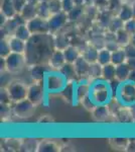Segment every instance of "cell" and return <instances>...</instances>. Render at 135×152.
<instances>
[{
    "instance_id": "obj_1",
    "label": "cell",
    "mask_w": 135,
    "mask_h": 152,
    "mask_svg": "<svg viewBox=\"0 0 135 152\" xmlns=\"http://www.w3.org/2000/svg\"><path fill=\"white\" fill-rule=\"evenodd\" d=\"M43 87L48 92H62L63 89L68 84L69 80L64 76L60 70H56L55 72H51V70L46 73L45 77L43 80Z\"/></svg>"
},
{
    "instance_id": "obj_2",
    "label": "cell",
    "mask_w": 135,
    "mask_h": 152,
    "mask_svg": "<svg viewBox=\"0 0 135 152\" xmlns=\"http://www.w3.org/2000/svg\"><path fill=\"white\" fill-rule=\"evenodd\" d=\"M36 104L28 99L16 102L12 104V114L20 119L30 118L35 112Z\"/></svg>"
},
{
    "instance_id": "obj_3",
    "label": "cell",
    "mask_w": 135,
    "mask_h": 152,
    "mask_svg": "<svg viewBox=\"0 0 135 152\" xmlns=\"http://www.w3.org/2000/svg\"><path fill=\"white\" fill-rule=\"evenodd\" d=\"M10 94L12 102H16L24 99H27L28 94V86H26L23 82L13 80L8 86L6 87Z\"/></svg>"
},
{
    "instance_id": "obj_4",
    "label": "cell",
    "mask_w": 135,
    "mask_h": 152,
    "mask_svg": "<svg viewBox=\"0 0 135 152\" xmlns=\"http://www.w3.org/2000/svg\"><path fill=\"white\" fill-rule=\"evenodd\" d=\"M6 70L11 73H17L23 69L25 65V59L23 54L11 52L7 57H5Z\"/></svg>"
},
{
    "instance_id": "obj_5",
    "label": "cell",
    "mask_w": 135,
    "mask_h": 152,
    "mask_svg": "<svg viewBox=\"0 0 135 152\" xmlns=\"http://www.w3.org/2000/svg\"><path fill=\"white\" fill-rule=\"evenodd\" d=\"M26 24H27V28L30 31L31 35H45V34L50 33L48 19L43 18L38 15L26 21Z\"/></svg>"
},
{
    "instance_id": "obj_6",
    "label": "cell",
    "mask_w": 135,
    "mask_h": 152,
    "mask_svg": "<svg viewBox=\"0 0 135 152\" xmlns=\"http://www.w3.org/2000/svg\"><path fill=\"white\" fill-rule=\"evenodd\" d=\"M45 94V89L43 87V84H40V81H35L28 86L27 99H30L35 104H38L43 100Z\"/></svg>"
},
{
    "instance_id": "obj_7",
    "label": "cell",
    "mask_w": 135,
    "mask_h": 152,
    "mask_svg": "<svg viewBox=\"0 0 135 152\" xmlns=\"http://www.w3.org/2000/svg\"><path fill=\"white\" fill-rule=\"evenodd\" d=\"M69 20L68 18V13L64 11H61L58 13L53 14L51 15V18H48V26H50V33H56L61 28H64L67 21Z\"/></svg>"
},
{
    "instance_id": "obj_8",
    "label": "cell",
    "mask_w": 135,
    "mask_h": 152,
    "mask_svg": "<svg viewBox=\"0 0 135 152\" xmlns=\"http://www.w3.org/2000/svg\"><path fill=\"white\" fill-rule=\"evenodd\" d=\"M66 63V58L64 55L63 50H56L53 51L51 54V57L48 59V66L53 70H60L61 68L65 65Z\"/></svg>"
},
{
    "instance_id": "obj_9",
    "label": "cell",
    "mask_w": 135,
    "mask_h": 152,
    "mask_svg": "<svg viewBox=\"0 0 135 152\" xmlns=\"http://www.w3.org/2000/svg\"><path fill=\"white\" fill-rule=\"evenodd\" d=\"M74 65H75L78 76H80V77H88L91 63H89L87 60H86L84 58V56L81 55L80 57L76 60V62L74 63Z\"/></svg>"
},
{
    "instance_id": "obj_10",
    "label": "cell",
    "mask_w": 135,
    "mask_h": 152,
    "mask_svg": "<svg viewBox=\"0 0 135 152\" xmlns=\"http://www.w3.org/2000/svg\"><path fill=\"white\" fill-rule=\"evenodd\" d=\"M51 69L50 66L45 65H34L30 68V77L34 81H43L46 73Z\"/></svg>"
},
{
    "instance_id": "obj_11",
    "label": "cell",
    "mask_w": 135,
    "mask_h": 152,
    "mask_svg": "<svg viewBox=\"0 0 135 152\" xmlns=\"http://www.w3.org/2000/svg\"><path fill=\"white\" fill-rule=\"evenodd\" d=\"M110 114L109 107L107 104H99L92 111L93 118L99 122H103L108 119Z\"/></svg>"
},
{
    "instance_id": "obj_12",
    "label": "cell",
    "mask_w": 135,
    "mask_h": 152,
    "mask_svg": "<svg viewBox=\"0 0 135 152\" xmlns=\"http://www.w3.org/2000/svg\"><path fill=\"white\" fill-rule=\"evenodd\" d=\"M115 40L120 47L125 48L131 43V34H129L125 28H122L115 34Z\"/></svg>"
},
{
    "instance_id": "obj_13",
    "label": "cell",
    "mask_w": 135,
    "mask_h": 152,
    "mask_svg": "<svg viewBox=\"0 0 135 152\" xmlns=\"http://www.w3.org/2000/svg\"><path fill=\"white\" fill-rule=\"evenodd\" d=\"M38 5V4H36ZM35 4L31 3H26L25 6L23 7V9L20 12V15L25 19L26 21L30 20L38 16V7Z\"/></svg>"
},
{
    "instance_id": "obj_14",
    "label": "cell",
    "mask_w": 135,
    "mask_h": 152,
    "mask_svg": "<svg viewBox=\"0 0 135 152\" xmlns=\"http://www.w3.org/2000/svg\"><path fill=\"white\" fill-rule=\"evenodd\" d=\"M8 41H9V44H10L11 52L23 54L24 51L26 50V42L20 40V39L16 38V37H14V36L11 37Z\"/></svg>"
},
{
    "instance_id": "obj_15",
    "label": "cell",
    "mask_w": 135,
    "mask_h": 152,
    "mask_svg": "<svg viewBox=\"0 0 135 152\" xmlns=\"http://www.w3.org/2000/svg\"><path fill=\"white\" fill-rule=\"evenodd\" d=\"M131 68L129 67L126 62L122 63L120 65L116 66V78L115 79L118 81H125L128 79Z\"/></svg>"
},
{
    "instance_id": "obj_16",
    "label": "cell",
    "mask_w": 135,
    "mask_h": 152,
    "mask_svg": "<svg viewBox=\"0 0 135 152\" xmlns=\"http://www.w3.org/2000/svg\"><path fill=\"white\" fill-rule=\"evenodd\" d=\"M1 12L7 18H12L17 14L12 0H1Z\"/></svg>"
},
{
    "instance_id": "obj_17",
    "label": "cell",
    "mask_w": 135,
    "mask_h": 152,
    "mask_svg": "<svg viewBox=\"0 0 135 152\" xmlns=\"http://www.w3.org/2000/svg\"><path fill=\"white\" fill-rule=\"evenodd\" d=\"M102 78L112 82L116 78V66L112 63L106 64L102 67Z\"/></svg>"
},
{
    "instance_id": "obj_18",
    "label": "cell",
    "mask_w": 135,
    "mask_h": 152,
    "mask_svg": "<svg viewBox=\"0 0 135 152\" xmlns=\"http://www.w3.org/2000/svg\"><path fill=\"white\" fill-rule=\"evenodd\" d=\"M64 51V55L66 58V62L68 63H75L76 60L81 56V54L78 50V48L74 47V46H68Z\"/></svg>"
},
{
    "instance_id": "obj_19",
    "label": "cell",
    "mask_w": 135,
    "mask_h": 152,
    "mask_svg": "<svg viewBox=\"0 0 135 152\" xmlns=\"http://www.w3.org/2000/svg\"><path fill=\"white\" fill-rule=\"evenodd\" d=\"M127 60V55L125 52L124 48H119L118 50L113 51L112 52V57H111V63L115 66L120 65L122 63H125Z\"/></svg>"
},
{
    "instance_id": "obj_20",
    "label": "cell",
    "mask_w": 135,
    "mask_h": 152,
    "mask_svg": "<svg viewBox=\"0 0 135 152\" xmlns=\"http://www.w3.org/2000/svg\"><path fill=\"white\" fill-rule=\"evenodd\" d=\"M60 71L63 73L64 76L67 78L69 81H70V80L76 79V77L78 76L77 71H76V68H75V65H74V63L66 62L65 65H64L63 67L60 69Z\"/></svg>"
},
{
    "instance_id": "obj_21",
    "label": "cell",
    "mask_w": 135,
    "mask_h": 152,
    "mask_svg": "<svg viewBox=\"0 0 135 152\" xmlns=\"http://www.w3.org/2000/svg\"><path fill=\"white\" fill-rule=\"evenodd\" d=\"M13 36L16 37V38H18V39H20V40L24 41V42H27V41H29V39L31 38V36L32 35H31L30 31H29L28 28H27V24L22 23L15 29Z\"/></svg>"
},
{
    "instance_id": "obj_22",
    "label": "cell",
    "mask_w": 135,
    "mask_h": 152,
    "mask_svg": "<svg viewBox=\"0 0 135 152\" xmlns=\"http://www.w3.org/2000/svg\"><path fill=\"white\" fill-rule=\"evenodd\" d=\"M98 54H99V50L97 48H95L94 46H89L87 49H85L82 55L88 62L92 64V63L98 62Z\"/></svg>"
},
{
    "instance_id": "obj_23",
    "label": "cell",
    "mask_w": 135,
    "mask_h": 152,
    "mask_svg": "<svg viewBox=\"0 0 135 152\" xmlns=\"http://www.w3.org/2000/svg\"><path fill=\"white\" fill-rule=\"evenodd\" d=\"M118 16L124 21V23H125V21H127V20H129V19L133 18L134 14H133V9H132V6L128 5V4H123V5L120 7Z\"/></svg>"
},
{
    "instance_id": "obj_24",
    "label": "cell",
    "mask_w": 135,
    "mask_h": 152,
    "mask_svg": "<svg viewBox=\"0 0 135 152\" xmlns=\"http://www.w3.org/2000/svg\"><path fill=\"white\" fill-rule=\"evenodd\" d=\"M111 57H112V52L110 50L105 47L99 50V54H98V63H100L102 66L109 64L111 63Z\"/></svg>"
},
{
    "instance_id": "obj_25",
    "label": "cell",
    "mask_w": 135,
    "mask_h": 152,
    "mask_svg": "<svg viewBox=\"0 0 135 152\" xmlns=\"http://www.w3.org/2000/svg\"><path fill=\"white\" fill-rule=\"evenodd\" d=\"M36 7H38V16L45 19H48L51 18V13L50 10V6H48V2H38Z\"/></svg>"
},
{
    "instance_id": "obj_26",
    "label": "cell",
    "mask_w": 135,
    "mask_h": 152,
    "mask_svg": "<svg viewBox=\"0 0 135 152\" xmlns=\"http://www.w3.org/2000/svg\"><path fill=\"white\" fill-rule=\"evenodd\" d=\"M124 21L119 16H117V18H112V20L110 21L109 26H108V29L111 34H116L120 29L124 28Z\"/></svg>"
},
{
    "instance_id": "obj_27",
    "label": "cell",
    "mask_w": 135,
    "mask_h": 152,
    "mask_svg": "<svg viewBox=\"0 0 135 152\" xmlns=\"http://www.w3.org/2000/svg\"><path fill=\"white\" fill-rule=\"evenodd\" d=\"M102 67L103 66L98 62L92 63V64L90 65V70H89V75H88V77L91 78V79H96V78L102 77Z\"/></svg>"
},
{
    "instance_id": "obj_28",
    "label": "cell",
    "mask_w": 135,
    "mask_h": 152,
    "mask_svg": "<svg viewBox=\"0 0 135 152\" xmlns=\"http://www.w3.org/2000/svg\"><path fill=\"white\" fill-rule=\"evenodd\" d=\"M38 151H43V152H55L58 150V147L56 143L51 141H43L40 142L38 145Z\"/></svg>"
},
{
    "instance_id": "obj_29",
    "label": "cell",
    "mask_w": 135,
    "mask_h": 152,
    "mask_svg": "<svg viewBox=\"0 0 135 152\" xmlns=\"http://www.w3.org/2000/svg\"><path fill=\"white\" fill-rule=\"evenodd\" d=\"M83 13H84V6L76 5L70 12H68V18L71 21L78 20L79 18H81Z\"/></svg>"
},
{
    "instance_id": "obj_30",
    "label": "cell",
    "mask_w": 135,
    "mask_h": 152,
    "mask_svg": "<svg viewBox=\"0 0 135 152\" xmlns=\"http://www.w3.org/2000/svg\"><path fill=\"white\" fill-rule=\"evenodd\" d=\"M10 53H11V48H10L9 41H7L4 38L1 39V42H0V57L5 58Z\"/></svg>"
},
{
    "instance_id": "obj_31",
    "label": "cell",
    "mask_w": 135,
    "mask_h": 152,
    "mask_svg": "<svg viewBox=\"0 0 135 152\" xmlns=\"http://www.w3.org/2000/svg\"><path fill=\"white\" fill-rule=\"evenodd\" d=\"M48 6H50L51 15L63 11L62 0H50V1H48Z\"/></svg>"
},
{
    "instance_id": "obj_32",
    "label": "cell",
    "mask_w": 135,
    "mask_h": 152,
    "mask_svg": "<svg viewBox=\"0 0 135 152\" xmlns=\"http://www.w3.org/2000/svg\"><path fill=\"white\" fill-rule=\"evenodd\" d=\"M0 99H1V104H11L12 105V100L9 94L8 90L6 87H1V92H0Z\"/></svg>"
},
{
    "instance_id": "obj_33",
    "label": "cell",
    "mask_w": 135,
    "mask_h": 152,
    "mask_svg": "<svg viewBox=\"0 0 135 152\" xmlns=\"http://www.w3.org/2000/svg\"><path fill=\"white\" fill-rule=\"evenodd\" d=\"M13 81L11 80V72L9 71H1V87H7Z\"/></svg>"
},
{
    "instance_id": "obj_34",
    "label": "cell",
    "mask_w": 135,
    "mask_h": 152,
    "mask_svg": "<svg viewBox=\"0 0 135 152\" xmlns=\"http://www.w3.org/2000/svg\"><path fill=\"white\" fill-rule=\"evenodd\" d=\"M112 20L111 18V13H110L109 11H104L101 13V15H100V23L101 24H103L104 26H109L110 21Z\"/></svg>"
},
{
    "instance_id": "obj_35",
    "label": "cell",
    "mask_w": 135,
    "mask_h": 152,
    "mask_svg": "<svg viewBox=\"0 0 135 152\" xmlns=\"http://www.w3.org/2000/svg\"><path fill=\"white\" fill-rule=\"evenodd\" d=\"M75 6H76V4H75V1H74V0H62L63 11L66 12V13L70 12Z\"/></svg>"
},
{
    "instance_id": "obj_36",
    "label": "cell",
    "mask_w": 135,
    "mask_h": 152,
    "mask_svg": "<svg viewBox=\"0 0 135 152\" xmlns=\"http://www.w3.org/2000/svg\"><path fill=\"white\" fill-rule=\"evenodd\" d=\"M124 28L126 29L129 34H131V35L135 34V18L129 19V20H127V21H125Z\"/></svg>"
},
{
    "instance_id": "obj_37",
    "label": "cell",
    "mask_w": 135,
    "mask_h": 152,
    "mask_svg": "<svg viewBox=\"0 0 135 152\" xmlns=\"http://www.w3.org/2000/svg\"><path fill=\"white\" fill-rule=\"evenodd\" d=\"M13 1V5H14V8L17 13H20L21 10L23 9V7L25 6V4L27 3L26 0H12Z\"/></svg>"
},
{
    "instance_id": "obj_38",
    "label": "cell",
    "mask_w": 135,
    "mask_h": 152,
    "mask_svg": "<svg viewBox=\"0 0 135 152\" xmlns=\"http://www.w3.org/2000/svg\"><path fill=\"white\" fill-rule=\"evenodd\" d=\"M108 50H110L111 52H113V51H116V50H118L119 48H122V47H120L119 46V44L117 43L116 40H113V41H107V43H106V46H105Z\"/></svg>"
},
{
    "instance_id": "obj_39",
    "label": "cell",
    "mask_w": 135,
    "mask_h": 152,
    "mask_svg": "<svg viewBox=\"0 0 135 152\" xmlns=\"http://www.w3.org/2000/svg\"><path fill=\"white\" fill-rule=\"evenodd\" d=\"M125 52H126L127 58H135V47L132 45H128L125 47Z\"/></svg>"
},
{
    "instance_id": "obj_40",
    "label": "cell",
    "mask_w": 135,
    "mask_h": 152,
    "mask_svg": "<svg viewBox=\"0 0 135 152\" xmlns=\"http://www.w3.org/2000/svg\"><path fill=\"white\" fill-rule=\"evenodd\" d=\"M114 141H115V144H116V146H119V147H121V148H123V147L127 146V139L117 138V139H114Z\"/></svg>"
},
{
    "instance_id": "obj_41",
    "label": "cell",
    "mask_w": 135,
    "mask_h": 152,
    "mask_svg": "<svg viewBox=\"0 0 135 152\" xmlns=\"http://www.w3.org/2000/svg\"><path fill=\"white\" fill-rule=\"evenodd\" d=\"M126 63L131 69H135V58H127Z\"/></svg>"
},
{
    "instance_id": "obj_42",
    "label": "cell",
    "mask_w": 135,
    "mask_h": 152,
    "mask_svg": "<svg viewBox=\"0 0 135 152\" xmlns=\"http://www.w3.org/2000/svg\"><path fill=\"white\" fill-rule=\"evenodd\" d=\"M128 80H130V81L135 83V69H131V71H130Z\"/></svg>"
},
{
    "instance_id": "obj_43",
    "label": "cell",
    "mask_w": 135,
    "mask_h": 152,
    "mask_svg": "<svg viewBox=\"0 0 135 152\" xmlns=\"http://www.w3.org/2000/svg\"><path fill=\"white\" fill-rule=\"evenodd\" d=\"M75 1V4L78 6H84L86 4V0H74Z\"/></svg>"
},
{
    "instance_id": "obj_44",
    "label": "cell",
    "mask_w": 135,
    "mask_h": 152,
    "mask_svg": "<svg viewBox=\"0 0 135 152\" xmlns=\"http://www.w3.org/2000/svg\"><path fill=\"white\" fill-rule=\"evenodd\" d=\"M130 45H132L135 47V34L131 35V43H130Z\"/></svg>"
},
{
    "instance_id": "obj_45",
    "label": "cell",
    "mask_w": 135,
    "mask_h": 152,
    "mask_svg": "<svg viewBox=\"0 0 135 152\" xmlns=\"http://www.w3.org/2000/svg\"><path fill=\"white\" fill-rule=\"evenodd\" d=\"M27 1V3H31V4H38V2H40V0H26Z\"/></svg>"
},
{
    "instance_id": "obj_46",
    "label": "cell",
    "mask_w": 135,
    "mask_h": 152,
    "mask_svg": "<svg viewBox=\"0 0 135 152\" xmlns=\"http://www.w3.org/2000/svg\"><path fill=\"white\" fill-rule=\"evenodd\" d=\"M95 2H97V0H86V4H89V5H92Z\"/></svg>"
},
{
    "instance_id": "obj_47",
    "label": "cell",
    "mask_w": 135,
    "mask_h": 152,
    "mask_svg": "<svg viewBox=\"0 0 135 152\" xmlns=\"http://www.w3.org/2000/svg\"><path fill=\"white\" fill-rule=\"evenodd\" d=\"M131 6H132V9H133V14H134V18H135V1L131 4Z\"/></svg>"
},
{
    "instance_id": "obj_48",
    "label": "cell",
    "mask_w": 135,
    "mask_h": 152,
    "mask_svg": "<svg viewBox=\"0 0 135 152\" xmlns=\"http://www.w3.org/2000/svg\"><path fill=\"white\" fill-rule=\"evenodd\" d=\"M50 0H40V2H48Z\"/></svg>"
}]
</instances>
